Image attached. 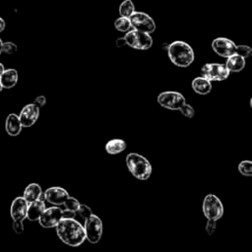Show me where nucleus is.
I'll return each mask as SVG.
<instances>
[{
  "instance_id": "f257e3e1",
  "label": "nucleus",
  "mask_w": 252,
  "mask_h": 252,
  "mask_svg": "<svg viewBox=\"0 0 252 252\" xmlns=\"http://www.w3.org/2000/svg\"><path fill=\"white\" fill-rule=\"evenodd\" d=\"M56 233L65 244L72 247L80 246L86 239L85 227L76 219L62 218L56 225Z\"/></svg>"
},
{
  "instance_id": "f03ea898",
  "label": "nucleus",
  "mask_w": 252,
  "mask_h": 252,
  "mask_svg": "<svg viewBox=\"0 0 252 252\" xmlns=\"http://www.w3.org/2000/svg\"><path fill=\"white\" fill-rule=\"evenodd\" d=\"M167 54L170 61L178 67H188L194 61L192 47L181 40L171 42L167 47Z\"/></svg>"
},
{
  "instance_id": "7ed1b4c3",
  "label": "nucleus",
  "mask_w": 252,
  "mask_h": 252,
  "mask_svg": "<svg viewBox=\"0 0 252 252\" xmlns=\"http://www.w3.org/2000/svg\"><path fill=\"white\" fill-rule=\"evenodd\" d=\"M126 165L131 174L140 180H147L152 173L150 161L137 153H130L126 157Z\"/></svg>"
},
{
  "instance_id": "20e7f679",
  "label": "nucleus",
  "mask_w": 252,
  "mask_h": 252,
  "mask_svg": "<svg viewBox=\"0 0 252 252\" xmlns=\"http://www.w3.org/2000/svg\"><path fill=\"white\" fill-rule=\"evenodd\" d=\"M202 210L207 220H218L223 215V205L221 201L214 194H208L203 201Z\"/></svg>"
},
{
  "instance_id": "39448f33",
  "label": "nucleus",
  "mask_w": 252,
  "mask_h": 252,
  "mask_svg": "<svg viewBox=\"0 0 252 252\" xmlns=\"http://www.w3.org/2000/svg\"><path fill=\"white\" fill-rule=\"evenodd\" d=\"M127 45L138 50H147L153 45V38L150 33L137 30H130L124 35Z\"/></svg>"
},
{
  "instance_id": "423d86ee",
  "label": "nucleus",
  "mask_w": 252,
  "mask_h": 252,
  "mask_svg": "<svg viewBox=\"0 0 252 252\" xmlns=\"http://www.w3.org/2000/svg\"><path fill=\"white\" fill-rule=\"evenodd\" d=\"M158 102L162 107L170 110H180L186 103L183 94L173 91L160 93L158 95Z\"/></svg>"
},
{
  "instance_id": "0eeeda50",
  "label": "nucleus",
  "mask_w": 252,
  "mask_h": 252,
  "mask_svg": "<svg viewBox=\"0 0 252 252\" xmlns=\"http://www.w3.org/2000/svg\"><path fill=\"white\" fill-rule=\"evenodd\" d=\"M229 70L225 64L207 63L201 68V75L209 81H223L228 78Z\"/></svg>"
},
{
  "instance_id": "6e6552de",
  "label": "nucleus",
  "mask_w": 252,
  "mask_h": 252,
  "mask_svg": "<svg viewBox=\"0 0 252 252\" xmlns=\"http://www.w3.org/2000/svg\"><path fill=\"white\" fill-rule=\"evenodd\" d=\"M84 227L86 231V239L91 243H97L102 235V221L95 216H90L84 222Z\"/></svg>"
},
{
  "instance_id": "1a4fd4ad",
  "label": "nucleus",
  "mask_w": 252,
  "mask_h": 252,
  "mask_svg": "<svg viewBox=\"0 0 252 252\" xmlns=\"http://www.w3.org/2000/svg\"><path fill=\"white\" fill-rule=\"evenodd\" d=\"M131 25L134 30L152 33L156 31V23L151 16L144 12H135L130 17Z\"/></svg>"
},
{
  "instance_id": "9d476101",
  "label": "nucleus",
  "mask_w": 252,
  "mask_h": 252,
  "mask_svg": "<svg viewBox=\"0 0 252 252\" xmlns=\"http://www.w3.org/2000/svg\"><path fill=\"white\" fill-rule=\"evenodd\" d=\"M63 218V211L57 207H50L44 210L42 215L40 216L38 222L42 227L50 228V227H56V225L59 223L61 219Z\"/></svg>"
},
{
  "instance_id": "9b49d317",
  "label": "nucleus",
  "mask_w": 252,
  "mask_h": 252,
  "mask_svg": "<svg viewBox=\"0 0 252 252\" xmlns=\"http://www.w3.org/2000/svg\"><path fill=\"white\" fill-rule=\"evenodd\" d=\"M213 50L220 56L228 58L236 53L235 43L226 37H217L212 42Z\"/></svg>"
},
{
  "instance_id": "f8f14e48",
  "label": "nucleus",
  "mask_w": 252,
  "mask_h": 252,
  "mask_svg": "<svg viewBox=\"0 0 252 252\" xmlns=\"http://www.w3.org/2000/svg\"><path fill=\"white\" fill-rule=\"evenodd\" d=\"M39 107L35 103H30L23 107L19 115L23 127L32 126L38 119Z\"/></svg>"
},
{
  "instance_id": "ddd939ff",
  "label": "nucleus",
  "mask_w": 252,
  "mask_h": 252,
  "mask_svg": "<svg viewBox=\"0 0 252 252\" xmlns=\"http://www.w3.org/2000/svg\"><path fill=\"white\" fill-rule=\"evenodd\" d=\"M29 203L24 197H17L11 204L10 214L13 220L23 221L28 217Z\"/></svg>"
},
{
  "instance_id": "4468645a",
  "label": "nucleus",
  "mask_w": 252,
  "mask_h": 252,
  "mask_svg": "<svg viewBox=\"0 0 252 252\" xmlns=\"http://www.w3.org/2000/svg\"><path fill=\"white\" fill-rule=\"evenodd\" d=\"M43 195H44V199L47 202L55 206L64 205L65 201L69 197V193L64 188H61V187H50L45 190Z\"/></svg>"
},
{
  "instance_id": "2eb2a0df",
  "label": "nucleus",
  "mask_w": 252,
  "mask_h": 252,
  "mask_svg": "<svg viewBox=\"0 0 252 252\" xmlns=\"http://www.w3.org/2000/svg\"><path fill=\"white\" fill-rule=\"evenodd\" d=\"M44 195L41 196L40 199L32 202L29 204V208H28V217L27 219L31 221H35L38 220L40 216L42 215V213L44 212L45 208V203L43 201Z\"/></svg>"
},
{
  "instance_id": "dca6fc26",
  "label": "nucleus",
  "mask_w": 252,
  "mask_h": 252,
  "mask_svg": "<svg viewBox=\"0 0 252 252\" xmlns=\"http://www.w3.org/2000/svg\"><path fill=\"white\" fill-rule=\"evenodd\" d=\"M22 128H23V125L21 123L19 115L15 114V113H10L7 116L6 122H5L6 132L10 136L15 137V136H18L21 133Z\"/></svg>"
},
{
  "instance_id": "f3484780",
  "label": "nucleus",
  "mask_w": 252,
  "mask_h": 252,
  "mask_svg": "<svg viewBox=\"0 0 252 252\" xmlns=\"http://www.w3.org/2000/svg\"><path fill=\"white\" fill-rule=\"evenodd\" d=\"M18 71L16 69H6L0 77V83L3 89H12L15 87L18 82Z\"/></svg>"
},
{
  "instance_id": "a211bd4d",
  "label": "nucleus",
  "mask_w": 252,
  "mask_h": 252,
  "mask_svg": "<svg viewBox=\"0 0 252 252\" xmlns=\"http://www.w3.org/2000/svg\"><path fill=\"white\" fill-rule=\"evenodd\" d=\"M192 89L195 93L199 94H208L212 91L211 81L206 79L205 77H197L192 81Z\"/></svg>"
},
{
  "instance_id": "6ab92c4d",
  "label": "nucleus",
  "mask_w": 252,
  "mask_h": 252,
  "mask_svg": "<svg viewBox=\"0 0 252 252\" xmlns=\"http://www.w3.org/2000/svg\"><path fill=\"white\" fill-rule=\"evenodd\" d=\"M42 195L43 194H42V190H41L40 185L37 184V183H31L26 187L23 197L30 204L32 202H34V201L40 199Z\"/></svg>"
},
{
  "instance_id": "aec40b11",
  "label": "nucleus",
  "mask_w": 252,
  "mask_h": 252,
  "mask_svg": "<svg viewBox=\"0 0 252 252\" xmlns=\"http://www.w3.org/2000/svg\"><path fill=\"white\" fill-rule=\"evenodd\" d=\"M225 66L229 70V72H240L245 67V58L235 53L226 58Z\"/></svg>"
},
{
  "instance_id": "412c9836",
  "label": "nucleus",
  "mask_w": 252,
  "mask_h": 252,
  "mask_svg": "<svg viewBox=\"0 0 252 252\" xmlns=\"http://www.w3.org/2000/svg\"><path fill=\"white\" fill-rule=\"evenodd\" d=\"M127 145L122 139H112L105 144V151L109 155H117L125 151Z\"/></svg>"
},
{
  "instance_id": "4be33fe9",
  "label": "nucleus",
  "mask_w": 252,
  "mask_h": 252,
  "mask_svg": "<svg viewBox=\"0 0 252 252\" xmlns=\"http://www.w3.org/2000/svg\"><path fill=\"white\" fill-rule=\"evenodd\" d=\"M135 13V6L132 0H124L119 6V14L121 17L130 18Z\"/></svg>"
},
{
  "instance_id": "5701e85b",
  "label": "nucleus",
  "mask_w": 252,
  "mask_h": 252,
  "mask_svg": "<svg viewBox=\"0 0 252 252\" xmlns=\"http://www.w3.org/2000/svg\"><path fill=\"white\" fill-rule=\"evenodd\" d=\"M114 27L117 31L119 32H128L131 28H132V25H131V21H130V18H127V17H119L118 19L115 20L114 22Z\"/></svg>"
},
{
  "instance_id": "b1692460",
  "label": "nucleus",
  "mask_w": 252,
  "mask_h": 252,
  "mask_svg": "<svg viewBox=\"0 0 252 252\" xmlns=\"http://www.w3.org/2000/svg\"><path fill=\"white\" fill-rule=\"evenodd\" d=\"M239 172L244 176H252V161L242 160L238 164Z\"/></svg>"
},
{
  "instance_id": "393cba45",
  "label": "nucleus",
  "mask_w": 252,
  "mask_h": 252,
  "mask_svg": "<svg viewBox=\"0 0 252 252\" xmlns=\"http://www.w3.org/2000/svg\"><path fill=\"white\" fill-rule=\"evenodd\" d=\"M64 206H65V209H66V210H69V211H72V212H75V213H76V212L79 210L81 204H80V202H79L76 198L69 196V197L67 198V200L65 201Z\"/></svg>"
},
{
  "instance_id": "a878e982",
  "label": "nucleus",
  "mask_w": 252,
  "mask_h": 252,
  "mask_svg": "<svg viewBox=\"0 0 252 252\" xmlns=\"http://www.w3.org/2000/svg\"><path fill=\"white\" fill-rule=\"evenodd\" d=\"M92 215H93V212H92L91 208L85 204H81L79 210L76 212V217H80L84 220V222Z\"/></svg>"
},
{
  "instance_id": "bb28decb",
  "label": "nucleus",
  "mask_w": 252,
  "mask_h": 252,
  "mask_svg": "<svg viewBox=\"0 0 252 252\" xmlns=\"http://www.w3.org/2000/svg\"><path fill=\"white\" fill-rule=\"evenodd\" d=\"M236 53L244 58H247L252 55V48L249 45H245V44L236 45Z\"/></svg>"
},
{
  "instance_id": "cd10ccee",
  "label": "nucleus",
  "mask_w": 252,
  "mask_h": 252,
  "mask_svg": "<svg viewBox=\"0 0 252 252\" xmlns=\"http://www.w3.org/2000/svg\"><path fill=\"white\" fill-rule=\"evenodd\" d=\"M17 51V45L12 42V41H6L3 42V47H2V52L6 53V54H14Z\"/></svg>"
},
{
  "instance_id": "c85d7f7f",
  "label": "nucleus",
  "mask_w": 252,
  "mask_h": 252,
  "mask_svg": "<svg viewBox=\"0 0 252 252\" xmlns=\"http://www.w3.org/2000/svg\"><path fill=\"white\" fill-rule=\"evenodd\" d=\"M185 117H188V118H192L195 114V111H194V108L188 104V103H185V105L179 110Z\"/></svg>"
},
{
  "instance_id": "c756f323",
  "label": "nucleus",
  "mask_w": 252,
  "mask_h": 252,
  "mask_svg": "<svg viewBox=\"0 0 252 252\" xmlns=\"http://www.w3.org/2000/svg\"><path fill=\"white\" fill-rule=\"evenodd\" d=\"M217 228V221L216 220H208L207 221V224H206V231L209 235H212L215 230Z\"/></svg>"
},
{
  "instance_id": "7c9ffc66",
  "label": "nucleus",
  "mask_w": 252,
  "mask_h": 252,
  "mask_svg": "<svg viewBox=\"0 0 252 252\" xmlns=\"http://www.w3.org/2000/svg\"><path fill=\"white\" fill-rule=\"evenodd\" d=\"M13 229L17 234H22L24 232V224L23 221L13 220Z\"/></svg>"
},
{
  "instance_id": "2f4dec72",
  "label": "nucleus",
  "mask_w": 252,
  "mask_h": 252,
  "mask_svg": "<svg viewBox=\"0 0 252 252\" xmlns=\"http://www.w3.org/2000/svg\"><path fill=\"white\" fill-rule=\"evenodd\" d=\"M33 103H35L39 108L44 106L46 103V97L44 95H38L37 97H35Z\"/></svg>"
},
{
  "instance_id": "473e14b6",
  "label": "nucleus",
  "mask_w": 252,
  "mask_h": 252,
  "mask_svg": "<svg viewBox=\"0 0 252 252\" xmlns=\"http://www.w3.org/2000/svg\"><path fill=\"white\" fill-rule=\"evenodd\" d=\"M63 218H66V219H76V213L65 209L63 211Z\"/></svg>"
},
{
  "instance_id": "72a5a7b5",
  "label": "nucleus",
  "mask_w": 252,
  "mask_h": 252,
  "mask_svg": "<svg viewBox=\"0 0 252 252\" xmlns=\"http://www.w3.org/2000/svg\"><path fill=\"white\" fill-rule=\"evenodd\" d=\"M115 44H116L117 47H122V46H124L125 44H127V43H126V40H125V37H124V36H123V37H118V38L116 39V41H115Z\"/></svg>"
},
{
  "instance_id": "f704fd0d",
  "label": "nucleus",
  "mask_w": 252,
  "mask_h": 252,
  "mask_svg": "<svg viewBox=\"0 0 252 252\" xmlns=\"http://www.w3.org/2000/svg\"><path fill=\"white\" fill-rule=\"evenodd\" d=\"M5 30V21L0 17V32H2Z\"/></svg>"
},
{
  "instance_id": "c9c22d12",
  "label": "nucleus",
  "mask_w": 252,
  "mask_h": 252,
  "mask_svg": "<svg viewBox=\"0 0 252 252\" xmlns=\"http://www.w3.org/2000/svg\"><path fill=\"white\" fill-rule=\"evenodd\" d=\"M6 69H5V67H4V65L2 64V63H0V77H1V75L4 73V71H5Z\"/></svg>"
},
{
  "instance_id": "e433bc0d",
  "label": "nucleus",
  "mask_w": 252,
  "mask_h": 252,
  "mask_svg": "<svg viewBox=\"0 0 252 252\" xmlns=\"http://www.w3.org/2000/svg\"><path fill=\"white\" fill-rule=\"evenodd\" d=\"M2 47H3V41H2V39L0 38V54L2 53Z\"/></svg>"
},
{
  "instance_id": "4c0bfd02",
  "label": "nucleus",
  "mask_w": 252,
  "mask_h": 252,
  "mask_svg": "<svg viewBox=\"0 0 252 252\" xmlns=\"http://www.w3.org/2000/svg\"><path fill=\"white\" fill-rule=\"evenodd\" d=\"M2 90H3V87H2V85H1V83H0V93L2 92Z\"/></svg>"
},
{
  "instance_id": "58836bf2",
  "label": "nucleus",
  "mask_w": 252,
  "mask_h": 252,
  "mask_svg": "<svg viewBox=\"0 0 252 252\" xmlns=\"http://www.w3.org/2000/svg\"><path fill=\"white\" fill-rule=\"evenodd\" d=\"M250 106H251V108H252V97H251V99H250Z\"/></svg>"
}]
</instances>
